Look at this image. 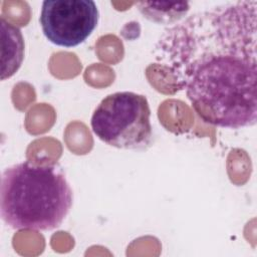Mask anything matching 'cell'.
Instances as JSON below:
<instances>
[{
    "label": "cell",
    "mask_w": 257,
    "mask_h": 257,
    "mask_svg": "<svg viewBox=\"0 0 257 257\" xmlns=\"http://www.w3.org/2000/svg\"><path fill=\"white\" fill-rule=\"evenodd\" d=\"M140 12L147 19L165 25H174L182 21L190 10L189 2H140Z\"/></svg>",
    "instance_id": "8992f818"
},
{
    "label": "cell",
    "mask_w": 257,
    "mask_h": 257,
    "mask_svg": "<svg viewBox=\"0 0 257 257\" xmlns=\"http://www.w3.org/2000/svg\"><path fill=\"white\" fill-rule=\"evenodd\" d=\"M73 202L64 175L53 166L22 162L4 170L0 185V214L15 230L58 228Z\"/></svg>",
    "instance_id": "7a4b0ae2"
},
{
    "label": "cell",
    "mask_w": 257,
    "mask_h": 257,
    "mask_svg": "<svg viewBox=\"0 0 257 257\" xmlns=\"http://www.w3.org/2000/svg\"><path fill=\"white\" fill-rule=\"evenodd\" d=\"M257 1L195 12L167 28L155 62L207 123L241 128L257 119Z\"/></svg>",
    "instance_id": "6da1fadb"
},
{
    "label": "cell",
    "mask_w": 257,
    "mask_h": 257,
    "mask_svg": "<svg viewBox=\"0 0 257 257\" xmlns=\"http://www.w3.org/2000/svg\"><path fill=\"white\" fill-rule=\"evenodd\" d=\"M99 12L91 0H45L39 22L45 37L61 47L83 43L96 28Z\"/></svg>",
    "instance_id": "277c9868"
},
{
    "label": "cell",
    "mask_w": 257,
    "mask_h": 257,
    "mask_svg": "<svg viewBox=\"0 0 257 257\" xmlns=\"http://www.w3.org/2000/svg\"><path fill=\"white\" fill-rule=\"evenodd\" d=\"M2 29V80L12 76L24 57V40L20 29L1 16Z\"/></svg>",
    "instance_id": "5b68a950"
},
{
    "label": "cell",
    "mask_w": 257,
    "mask_h": 257,
    "mask_svg": "<svg viewBox=\"0 0 257 257\" xmlns=\"http://www.w3.org/2000/svg\"><path fill=\"white\" fill-rule=\"evenodd\" d=\"M90 124L97 139L117 149L142 151L153 141L149 101L133 91H117L102 98Z\"/></svg>",
    "instance_id": "3957f363"
}]
</instances>
